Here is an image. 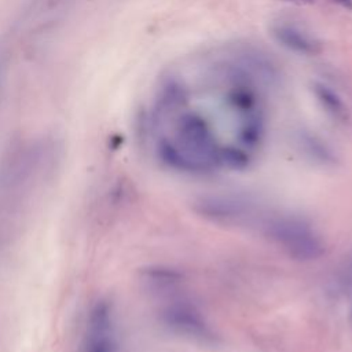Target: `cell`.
Wrapping results in <instances>:
<instances>
[{
  "label": "cell",
  "instance_id": "obj_1",
  "mask_svg": "<svg viewBox=\"0 0 352 352\" xmlns=\"http://www.w3.org/2000/svg\"><path fill=\"white\" fill-rule=\"evenodd\" d=\"M264 234L289 257L298 261H315L324 254V242L319 232L294 214H274L263 220Z\"/></svg>",
  "mask_w": 352,
  "mask_h": 352
},
{
  "label": "cell",
  "instance_id": "obj_2",
  "mask_svg": "<svg viewBox=\"0 0 352 352\" xmlns=\"http://www.w3.org/2000/svg\"><path fill=\"white\" fill-rule=\"evenodd\" d=\"M170 139L206 172L219 166L221 144L199 113L183 110L175 124V136Z\"/></svg>",
  "mask_w": 352,
  "mask_h": 352
},
{
  "label": "cell",
  "instance_id": "obj_3",
  "mask_svg": "<svg viewBox=\"0 0 352 352\" xmlns=\"http://www.w3.org/2000/svg\"><path fill=\"white\" fill-rule=\"evenodd\" d=\"M78 0H29L19 19V33L29 47L44 44L66 22Z\"/></svg>",
  "mask_w": 352,
  "mask_h": 352
},
{
  "label": "cell",
  "instance_id": "obj_4",
  "mask_svg": "<svg viewBox=\"0 0 352 352\" xmlns=\"http://www.w3.org/2000/svg\"><path fill=\"white\" fill-rule=\"evenodd\" d=\"M162 323L175 334L201 344H214L217 336L204 316V314L191 302L173 300L162 307L160 312Z\"/></svg>",
  "mask_w": 352,
  "mask_h": 352
},
{
  "label": "cell",
  "instance_id": "obj_5",
  "mask_svg": "<svg viewBox=\"0 0 352 352\" xmlns=\"http://www.w3.org/2000/svg\"><path fill=\"white\" fill-rule=\"evenodd\" d=\"M195 209L208 220L226 226L246 224L254 216L253 205L234 195L202 197L195 202Z\"/></svg>",
  "mask_w": 352,
  "mask_h": 352
},
{
  "label": "cell",
  "instance_id": "obj_6",
  "mask_svg": "<svg viewBox=\"0 0 352 352\" xmlns=\"http://www.w3.org/2000/svg\"><path fill=\"white\" fill-rule=\"evenodd\" d=\"M272 38L289 52L300 56H318L323 52L322 40L305 26L297 22L278 19L270 25Z\"/></svg>",
  "mask_w": 352,
  "mask_h": 352
},
{
  "label": "cell",
  "instance_id": "obj_7",
  "mask_svg": "<svg viewBox=\"0 0 352 352\" xmlns=\"http://www.w3.org/2000/svg\"><path fill=\"white\" fill-rule=\"evenodd\" d=\"M231 59L245 69L257 84L276 87L282 81L280 66L268 52L256 45H238L232 51Z\"/></svg>",
  "mask_w": 352,
  "mask_h": 352
},
{
  "label": "cell",
  "instance_id": "obj_8",
  "mask_svg": "<svg viewBox=\"0 0 352 352\" xmlns=\"http://www.w3.org/2000/svg\"><path fill=\"white\" fill-rule=\"evenodd\" d=\"M188 103V89L177 77L162 78L155 89L153 102V118L160 121L168 116L183 111Z\"/></svg>",
  "mask_w": 352,
  "mask_h": 352
},
{
  "label": "cell",
  "instance_id": "obj_9",
  "mask_svg": "<svg viewBox=\"0 0 352 352\" xmlns=\"http://www.w3.org/2000/svg\"><path fill=\"white\" fill-rule=\"evenodd\" d=\"M309 89L322 111L333 122L341 126L352 125V110L337 89L319 80H314Z\"/></svg>",
  "mask_w": 352,
  "mask_h": 352
},
{
  "label": "cell",
  "instance_id": "obj_10",
  "mask_svg": "<svg viewBox=\"0 0 352 352\" xmlns=\"http://www.w3.org/2000/svg\"><path fill=\"white\" fill-rule=\"evenodd\" d=\"M238 140L243 148L257 147L265 133V120L263 110L238 118Z\"/></svg>",
  "mask_w": 352,
  "mask_h": 352
},
{
  "label": "cell",
  "instance_id": "obj_11",
  "mask_svg": "<svg viewBox=\"0 0 352 352\" xmlns=\"http://www.w3.org/2000/svg\"><path fill=\"white\" fill-rule=\"evenodd\" d=\"M298 146L301 147L302 153L305 155L324 166L333 165L337 161V157L333 151V148L318 135L308 132V131H301L298 132L297 136Z\"/></svg>",
  "mask_w": 352,
  "mask_h": 352
},
{
  "label": "cell",
  "instance_id": "obj_12",
  "mask_svg": "<svg viewBox=\"0 0 352 352\" xmlns=\"http://www.w3.org/2000/svg\"><path fill=\"white\" fill-rule=\"evenodd\" d=\"M142 279L150 292L162 294L175 290L182 280V275L168 267H150L143 270Z\"/></svg>",
  "mask_w": 352,
  "mask_h": 352
},
{
  "label": "cell",
  "instance_id": "obj_13",
  "mask_svg": "<svg viewBox=\"0 0 352 352\" xmlns=\"http://www.w3.org/2000/svg\"><path fill=\"white\" fill-rule=\"evenodd\" d=\"M250 162L249 154L243 147L236 146H221L219 155V166L228 168L232 170L245 169Z\"/></svg>",
  "mask_w": 352,
  "mask_h": 352
},
{
  "label": "cell",
  "instance_id": "obj_14",
  "mask_svg": "<svg viewBox=\"0 0 352 352\" xmlns=\"http://www.w3.org/2000/svg\"><path fill=\"white\" fill-rule=\"evenodd\" d=\"M10 70V51L4 40L0 38V96L4 92Z\"/></svg>",
  "mask_w": 352,
  "mask_h": 352
},
{
  "label": "cell",
  "instance_id": "obj_15",
  "mask_svg": "<svg viewBox=\"0 0 352 352\" xmlns=\"http://www.w3.org/2000/svg\"><path fill=\"white\" fill-rule=\"evenodd\" d=\"M337 7L342 8L344 11H352V0H330Z\"/></svg>",
  "mask_w": 352,
  "mask_h": 352
},
{
  "label": "cell",
  "instance_id": "obj_16",
  "mask_svg": "<svg viewBox=\"0 0 352 352\" xmlns=\"http://www.w3.org/2000/svg\"><path fill=\"white\" fill-rule=\"evenodd\" d=\"M283 3H289V4H296V6H309L314 4L315 0H280Z\"/></svg>",
  "mask_w": 352,
  "mask_h": 352
}]
</instances>
